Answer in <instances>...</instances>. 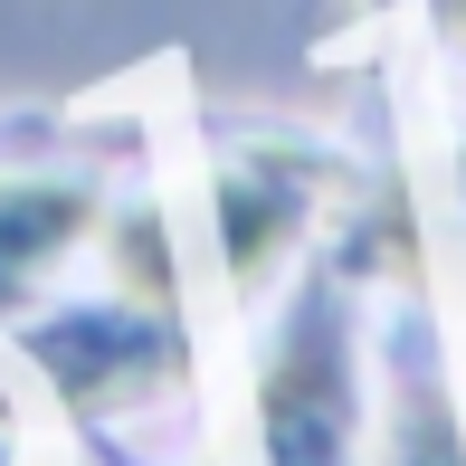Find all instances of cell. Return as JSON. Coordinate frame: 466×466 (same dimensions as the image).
Wrapping results in <instances>:
<instances>
[{
	"mask_svg": "<svg viewBox=\"0 0 466 466\" xmlns=\"http://www.w3.org/2000/svg\"><path fill=\"white\" fill-rule=\"evenodd\" d=\"M258 438L267 466H371L362 448V380H352V305L314 286L258 362Z\"/></svg>",
	"mask_w": 466,
	"mask_h": 466,
	"instance_id": "6da1fadb",
	"label": "cell"
},
{
	"mask_svg": "<svg viewBox=\"0 0 466 466\" xmlns=\"http://www.w3.org/2000/svg\"><path fill=\"white\" fill-rule=\"evenodd\" d=\"M105 228V200L67 172H0V324L57 286V267Z\"/></svg>",
	"mask_w": 466,
	"mask_h": 466,
	"instance_id": "7a4b0ae2",
	"label": "cell"
},
{
	"mask_svg": "<svg viewBox=\"0 0 466 466\" xmlns=\"http://www.w3.org/2000/svg\"><path fill=\"white\" fill-rule=\"evenodd\" d=\"M295 228H305V172L286 153H248L219 172V248L238 286H267V267H277V248H295Z\"/></svg>",
	"mask_w": 466,
	"mask_h": 466,
	"instance_id": "3957f363",
	"label": "cell"
},
{
	"mask_svg": "<svg viewBox=\"0 0 466 466\" xmlns=\"http://www.w3.org/2000/svg\"><path fill=\"white\" fill-rule=\"evenodd\" d=\"M390 466H466L457 400L438 390V380H400V410H390Z\"/></svg>",
	"mask_w": 466,
	"mask_h": 466,
	"instance_id": "277c9868",
	"label": "cell"
},
{
	"mask_svg": "<svg viewBox=\"0 0 466 466\" xmlns=\"http://www.w3.org/2000/svg\"><path fill=\"white\" fill-rule=\"evenodd\" d=\"M438 19H448V29H457V38H466V0H438Z\"/></svg>",
	"mask_w": 466,
	"mask_h": 466,
	"instance_id": "5b68a950",
	"label": "cell"
}]
</instances>
